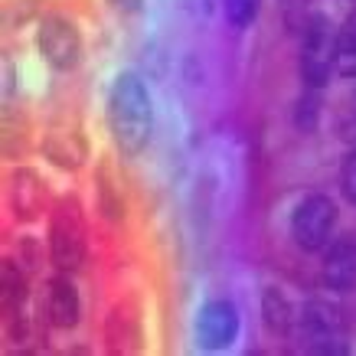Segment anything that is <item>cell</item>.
<instances>
[{"mask_svg":"<svg viewBox=\"0 0 356 356\" xmlns=\"http://www.w3.org/2000/svg\"><path fill=\"white\" fill-rule=\"evenodd\" d=\"M105 121L108 134L124 157H138L154 131V105L147 86L134 72H118L105 98Z\"/></svg>","mask_w":356,"mask_h":356,"instance_id":"obj_1","label":"cell"},{"mask_svg":"<svg viewBox=\"0 0 356 356\" xmlns=\"http://www.w3.org/2000/svg\"><path fill=\"white\" fill-rule=\"evenodd\" d=\"M46 252L56 271H72L82 268L88 252V236H86V213L76 193L59 196L49 209V226H46Z\"/></svg>","mask_w":356,"mask_h":356,"instance_id":"obj_2","label":"cell"},{"mask_svg":"<svg viewBox=\"0 0 356 356\" xmlns=\"http://www.w3.org/2000/svg\"><path fill=\"white\" fill-rule=\"evenodd\" d=\"M298 69H301L304 88H314V92L327 88L330 76L337 72V30L327 13H311L304 20Z\"/></svg>","mask_w":356,"mask_h":356,"instance_id":"obj_3","label":"cell"},{"mask_svg":"<svg viewBox=\"0 0 356 356\" xmlns=\"http://www.w3.org/2000/svg\"><path fill=\"white\" fill-rule=\"evenodd\" d=\"M294 334L298 340L304 343V350L311 353H346L350 343H346V327H343V317L337 311L334 304L327 301H307L298 311V321H294Z\"/></svg>","mask_w":356,"mask_h":356,"instance_id":"obj_4","label":"cell"},{"mask_svg":"<svg viewBox=\"0 0 356 356\" xmlns=\"http://www.w3.org/2000/svg\"><path fill=\"white\" fill-rule=\"evenodd\" d=\"M36 49L53 72H72L82 63V33L65 13H46L36 20Z\"/></svg>","mask_w":356,"mask_h":356,"instance_id":"obj_5","label":"cell"},{"mask_svg":"<svg viewBox=\"0 0 356 356\" xmlns=\"http://www.w3.org/2000/svg\"><path fill=\"white\" fill-rule=\"evenodd\" d=\"M337 219H340V209H337L330 196L307 193L301 203L294 206L291 222H288L294 245L304 248V252H324L337 229Z\"/></svg>","mask_w":356,"mask_h":356,"instance_id":"obj_6","label":"cell"},{"mask_svg":"<svg viewBox=\"0 0 356 356\" xmlns=\"http://www.w3.org/2000/svg\"><path fill=\"white\" fill-rule=\"evenodd\" d=\"M242 321H238V307L226 298H213L196 311L193 321V340L203 353H219L238 340Z\"/></svg>","mask_w":356,"mask_h":356,"instance_id":"obj_7","label":"cell"},{"mask_svg":"<svg viewBox=\"0 0 356 356\" xmlns=\"http://www.w3.org/2000/svg\"><path fill=\"white\" fill-rule=\"evenodd\" d=\"M46 327L53 330H76L79 321H82V298H79V288L76 281L69 278V271H56L53 278L46 281V298L40 301V314Z\"/></svg>","mask_w":356,"mask_h":356,"instance_id":"obj_8","label":"cell"},{"mask_svg":"<svg viewBox=\"0 0 356 356\" xmlns=\"http://www.w3.org/2000/svg\"><path fill=\"white\" fill-rule=\"evenodd\" d=\"M49 186L33 167H17L10 173V213L17 222H36L49 213Z\"/></svg>","mask_w":356,"mask_h":356,"instance_id":"obj_9","label":"cell"},{"mask_svg":"<svg viewBox=\"0 0 356 356\" xmlns=\"http://www.w3.org/2000/svg\"><path fill=\"white\" fill-rule=\"evenodd\" d=\"M40 151H43V157L53 163V167L76 173V170H82L88 161V138L82 134L79 124H53V128L43 131Z\"/></svg>","mask_w":356,"mask_h":356,"instance_id":"obj_10","label":"cell"},{"mask_svg":"<svg viewBox=\"0 0 356 356\" xmlns=\"http://www.w3.org/2000/svg\"><path fill=\"white\" fill-rule=\"evenodd\" d=\"M321 281L330 291H353L356 288V238L327 242L321 261Z\"/></svg>","mask_w":356,"mask_h":356,"instance_id":"obj_11","label":"cell"},{"mask_svg":"<svg viewBox=\"0 0 356 356\" xmlns=\"http://www.w3.org/2000/svg\"><path fill=\"white\" fill-rule=\"evenodd\" d=\"M105 340L111 353H131L140 350V307L134 301H121L111 307L105 321Z\"/></svg>","mask_w":356,"mask_h":356,"instance_id":"obj_12","label":"cell"},{"mask_svg":"<svg viewBox=\"0 0 356 356\" xmlns=\"http://www.w3.org/2000/svg\"><path fill=\"white\" fill-rule=\"evenodd\" d=\"M95 203H98V213L102 219L108 222H121L124 219V190H121V177L115 173V163L108 157H102L95 167Z\"/></svg>","mask_w":356,"mask_h":356,"instance_id":"obj_13","label":"cell"},{"mask_svg":"<svg viewBox=\"0 0 356 356\" xmlns=\"http://www.w3.org/2000/svg\"><path fill=\"white\" fill-rule=\"evenodd\" d=\"M294 321H298V311H294L291 298L281 291V288H265L261 291V324L271 337H288L294 330Z\"/></svg>","mask_w":356,"mask_h":356,"instance_id":"obj_14","label":"cell"},{"mask_svg":"<svg viewBox=\"0 0 356 356\" xmlns=\"http://www.w3.org/2000/svg\"><path fill=\"white\" fill-rule=\"evenodd\" d=\"M26 275H30V271L23 268L17 259L0 261V307H3V317L23 311V304H26V298H30Z\"/></svg>","mask_w":356,"mask_h":356,"instance_id":"obj_15","label":"cell"},{"mask_svg":"<svg viewBox=\"0 0 356 356\" xmlns=\"http://www.w3.org/2000/svg\"><path fill=\"white\" fill-rule=\"evenodd\" d=\"M337 72L346 79L356 76V10L337 26Z\"/></svg>","mask_w":356,"mask_h":356,"instance_id":"obj_16","label":"cell"},{"mask_svg":"<svg viewBox=\"0 0 356 356\" xmlns=\"http://www.w3.org/2000/svg\"><path fill=\"white\" fill-rule=\"evenodd\" d=\"M261 10V0H226V20L236 26V30H245L255 23Z\"/></svg>","mask_w":356,"mask_h":356,"instance_id":"obj_17","label":"cell"},{"mask_svg":"<svg viewBox=\"0 0 356 356\" xmlns=\"http://www.w3.org/2000/svg\"><path fill=\"white\" fill-rule=\"evenodd\" d=\"M321 92H314V88H304L301 102H298V111H294V124L301 131H314L317 128V115H321Z\"/></svg>","mask_w":356,"mask_h":356,"instance_id":"obj_18","label":"cell"},{"mask_svg":"<svg viewBox=\"0 0 356 356\" xmlns=\"http://www.w3.org/2000/svg\"><path fill=\"white\" fill-rule=\"evenodd\" d=\"M43 3L46 0H10V7H7V26H17V30H20L23 23L43 20V17H40V13H43Z\"/></svg>","mask_w":356,"mask_h":356,"instance_id":"obj_19","label":"cell"},{"mask_svg":"<svg viewBox=\"0 0 356 356\" xmlns=\"http://www.w3.org/2000/svg\"><path fill=\"white\" fill-rule=\"evenodd\" d=\"M17 261H20L26 271H40V265H43V245L33 236H23L20 242H17Z\"/></svg>","mask_w":356,"mask_h":356,"instance_id":"obj_20","label":"cell"},{"mask_svg":"<svg viewBox=\"0 0 356 356\" xmlns=\"http://www.w3.org/2000/svg\"><path fill=\"white\" fill-rule=\"evenodd\" d=\"M337 134L343 140H353L356 144V92L346 98L340 111H337Z\"/></svg>","mask_w":356,"mask_h":356,"instance_id":"obj_21","label":"cell"},{"mask_svg":"<svg viewBox=\"0 0 356 356\" xmlns=\"http://www.w3.org/2000/svg\"><path fill=\"white\" fill-rule=\"evenodd\" d=\"M340 190H343L346 203L356 206V147L343 157V167H340Z\"/></svg>","mask_w":356,"mask_h":356,"instance_id":"obj_22","label":"cell"},{"mask_svg":"<svg viewBox=\"0 0 356 356\" xmlns=\"http://www.w3.org/2000/svg\"><path fill=\"white\" fill-rule=\"evenodd\" d=\"M105 3L118 13H138L140 7H144V0H105Z\"/></svg>","mask_w":356,"mask_h":356,"instance_id":"obj_23","label":"cell"}]
</instances>
